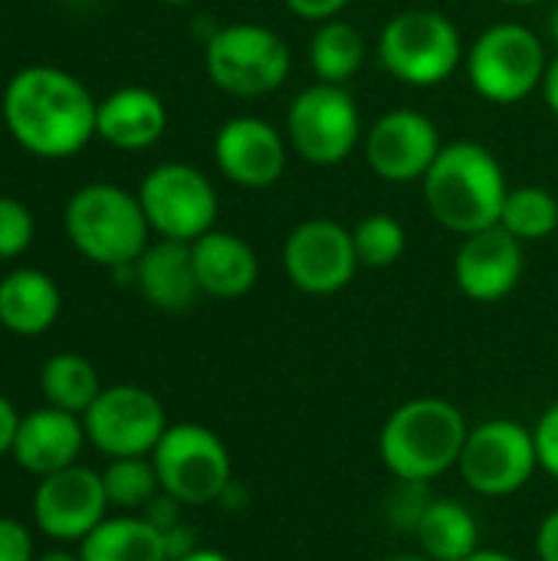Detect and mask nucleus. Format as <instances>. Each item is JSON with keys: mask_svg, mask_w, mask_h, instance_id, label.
Instances as JSON below:
<instances>
[{"mask_svg": "<svg viewBox=\"0 0 558 561\" xmlns=\"http://www.w3.org/2000/svg\"><path fill=\"white\" fill-rule=\"evenodd\" d=\"M39 391L49 408L82 417L92 408V401L102 394V381L89 358H82L76 352H59V355L46 358V365L39 371Z\"/></svg>", "mask_w": 558, "mask_h": 561, "instance_id": "a878e982", "label": "nucleus"}, {"mask_svg": "<svg viewBox=\"0 0 558 561\" xmlns=\"http://www.w3.org/2000/svg\"><path fill=\"white\" fill-rule=\"evenodd\" d=\"M194 273L204 296L214 299H240L257 286L260 260L253 247L230 230H207L191 243Z\"/></svg>", "mask_w": 558, "mask_h": 561, "instance_id": "6ab92c4d", "label": "nucleus"}, {"mask_svg": "<svg viewBox=\"0 0 558 561\" xmlns=\"http://www.w3.org/2000/svg\"><path fill=\"white\" fill-rule=\"evenodd\" d=\"M503 3H513V7H526V3H543V0H503Z\"/></svg>", "mask_w": 558, "mask_h": 561, "instance_id": "49530a36", "label": "nucleus"}, {"mask_svg": "<svg viewBox=\"0 0 558 561\" xmlns=\"http://www.w3.org/2000/svg\"><path fill=\"white\" fill-rule=\"evenodd\" d=\"M138 204L148 227L164 240L194 243L217 220V191L210 178L184 161H168L141 178Z\"/></svg>", "mask_w": 558, "mask_h": 561, "instance_id": "9d476101", "label": "nucleus"}, {"mask_svg": "<svg viewBox=\"0 0 558 561\" xmlns=\"http://www.w3.org/2000/svg\"><path fill=\"white\" fill-rule=\"evenodd\" d=\"M109 510L102 473L72 463L59 473L39 477L33 493V523L53 542H82Z\"/></svg>", "mask_w": 558, "mask_h": 561, "instance_id": "4468645a", "label": "nucleus"}, {"mask_svg": "<svg viewBox=\"0 0 558 561\" xmlns=\"http://www.w3.org/2000/svg\"><path fill=\"white\" fill-rule=\"evenodd\" d=\"M549 36H553V43L558 46V7L553 10V16H549Z\"/></svg>", "mask_w": 558, "mask_h": 561, "instance_id": "37998d69", "label": "nucleus"}, {"mask_svg": "<svg viewBox=\"0 0 558 561\" xmlns=\"http://www.w3.org/2000/svg\"><path fill=\"white\" fill-rule=\"evenodd\" d=\"M82 561H168L164 533H158L145 516L102 519L82 542Z\"/></svg>", "mask_w": 558, "mask_h": 561, "instance_id": "5701e85b", "label": "nucleus"}, {"mask_svg": "<svg viewBox=\"0 0 558 561\" xmlns=\"http://www.w3.org/2000/svg\"><path fill=\"white\" fill-rule=\"evenodd\" d=\"M102 483H105L109 506H118V510H145L161 493L151 457L109 460V467L102 470Z\"/></svg>", "mask_w": 558, "mask_h": 561, "instance_id": "cd10ccee", "label": "nucleus"}, {"mask_svg": "<svg viewBox=\"0 0 558 561\" xmlns=\"http://www.w3.org/2000/svg\"><path fill=\"white\" fill-rule=\"evenodd\" d=\"M33 243V214L13 197H0V260L23 256Z\"/></svg>", "mask_w": 558, "mask_h": 561, "instance_id": "c756f323", "label": "nucleus"}, {"mask_svg": "<svg viewBox=\"0 0 558 561\" xmlns=\"http://www.w3.org/2000/svg\"><path fill=\"white\" fill-rule=\"evenodd\" d=\"M33 539L26 533V526H20L16 519L0 516V561H33Z\"/></svg>", "mask_w": 558, "mask_h": 561, "instance_id": "473e14b6", "label": "nucleus"}, {"mask_svg": "<svg viewBox=\"0 0 558 561\" xmlns=\"http://www.w3.org/2000/svg\"><path fill=\"white\" fill-rule=\"evenodd\" d=\"M145 519L158 529V533H168L181 523V503L174 496H168L164 490L145 506Z\"/></svg>", "mask_w": 558, "mask_h": 561, "instance_id": "f704fd0d", "label": "nucleus"}, {"mask_svg": "<svg viewBox=\"0 0 558 561\" xmlns=\"http://www.w3.org/2000/svg\"><path fill=\"white\" fill-rule=\"evenodd\" d=\"M539 467L533 431L520 421H483L470 427L460 454V480L477 496H513L520 493Z\"/></svg>", "mask_w": 558, "mask_h": 561, "instance_id": "9b49d317", "label": "nucleus"}, {"mask_svg": "<svg viewBox=\"0 0 558 561\" xmlns=\"http://www.w3.org/2000/svg\"><path fill=\"white\" fill-rule=\"evenodd\" d=\"M441 148L437 125L414 108L385 112L365 135V161L372 174L391 184L424 181Z\"/></svg>", "mask_w": 558, "mask_h": 561, "instance_id": "2eb2a0df", "label": "nucleus"}, {"mask_svg": "<svg viewBox=\"0 0 558 561\" xmlns=\"http://www.w3.org/2000/svg\"><path fill=\"white\" fill-rule=\"evenodd\" d=\"M158 483L181 506L217 503L234 483V467L224 440L201 424H168L151 450Z\"/></svg>", "mask_w": 558, "mask_h": 561, "instance_id": "6e6552de", "label": "nucleus"}, {"mask_svg": "<svg viewBox=\"0 0 558 561\" xmlns=\"http://www.w3.org/2000/svg\"><path fill=\"white\" fill-rule=\"evenodd\" d=\"M385 561H431L428 556H395V559H385Z\"/></svg>", "mask_w": 558, "mask_h": 561, "instance_id": "c03bdc74", "label": "nucleus"}, {"mask_svg": "<svg viewBox=\"0 0 558 561\" xmlns=\"http://www.w3.org/2000/svg\"><path fill=\"white\" fill-rule=\"evenodd\" d=\"M181 561H230L224 552H214V549H194L191 556H184Z\"/></svg>", "mask_w": 558, "mask_h": 561, "instance_id": "a19ab883", "label": "nucleus"}, {"mask_svg": "<svg viewBox=\"0 0 558 561\" xmlns=\"http://www.w3.org/2000/svg\"><path fill=\"white\" fill-rule=\"evenodd\" d=\"M168 128V108L161 95L141 85L115 89L99 102L95 112V135L122 151L151 148Z\"/></svg>", "mask_w": 558, "mask_h": 561, "instance_id": "412c9836", "label": "nucleus"}, {"mask_svg": "<svg viewBox=\"0 0 558 561\" xmlns=\"http://www.w3.org/2000/svg\"><path fill=\"white\" fill-rule=\"evenodd\" d=\"M82 427L86 440L109 460L151 457L168 431V417L151 391L138 385H115L102 388V394L82 414Z\"/></svg>", "mask_w": 558, "mask_h": 561, "instance_id": "f8f14e48", "label": "nucleus"}, {"mask_svg": "<svg viewBox=\"0 0 558 561\" xmlns=\"http://www.w3.org/2000/svg\"><path fill=\"white\" fill-rule=\"evenodd\" d=\"M352 243H355L358 266L388 270L391 263L401 260L408 237L401 220H395L391 214H368L352 227Z\"/></svg>", "mask_w": 558, "mask_h": 561, "instance_id": "c85d7f7f", "label": "nucleus"}, {"mask_svg": "<svg viewBox=\"0 0 558 561\" xmlns=\"http://www.w3.org/2000/svg\"><path fill=\"white\" fill-rule=\"evenodd\" d=\"M510 194L497 154L477 141H451L424 174V204L431 217L460 237L497 227Z\"/></svg>", "mask_w": 558, "mask_h": 561, "instance_id": "f03ea898", "label": "nucleus"}, {"mask_svg": "<svg viewBox=\"0 0 558 561\" xmlns=\"http://www.w3.org/2000/svg\"><path fill=\"white\" fill-rule=\"evenodd\" d=\"M33 561H82V559H79V556H72V552H62V549H49V552L36 556Z\"/></svg>", "mask_w": 558, "mask_h": 561, "instance_id": "79ce46f5", "label": "nucleus"}, {"mask_svg": "<svg viewBox=\"0 0 558 561\" xmlns=\"http://www.w3.org/2000/svg\"><path fill=\"white\" fill-rule=\"evenodd\" d=\"M286 135L257 115H237L214 135V161L220 174L243 191L273 187L286 171Z\"/></svg>", "mask_w": 558, "mask_h": 561, "instance_id": "dca6fc26", "label": "nucleus"}, {"mask_svg": "<svg viewBox=\"0 0 558 561\" xmlns=\"http://www.w3.org/2000/svg\"><path fill=\"white\" fill-rule=\"evenodd\" d=\"M3 125L36 158H72L95 138L99 102L59 66H26L3 89Z\"/></svg>", "mask_w": 558, "mask_h": 561, "instance_id": "f257e3e1", "label": "nucleus"}, {"mask_svg": "<svg viewBox=\"0 0 558 561\" xmlns=\"http://www.w3.org/2000/svg\"><path fill=\"white\" fill-rule=\"evenodd\" d=\"M467 49L451 16L437 10H401L378 36L382 66L405 85L431 89L454 76Z\"/></svg>", "mask_w": 558, "mask_h": 561, "instance_id": "39448f33", "label": "nucleus"}, {"mask_svg": "<svg viewBox=\"0 0 558 561\" xmlns=\"http://www.w3.org/2000/svg\"><path fill=\"white\" fill-rule=\"evenodd\" d=\"M543 99H546V105L553 108V115H558V56L556 59H549V66H546V76H543Z\"/></svg>", "mask_w": 558, "mask_h": 561, "instance_id": "58836bf2", "label": "nucleus"}, {"mask_svg": "<svg viewBox=\"0 0 558 561\" xmlns=\"http://www.w3.org/2000/svg\"><path fill=\"white\" fill-rule=\"evenodd\" d=\"M362 138V112L345 85L316 82L303 89L286 112L289 148L316 168L342 164Z\"/></svg>", "mask_w": 558, "mask_h": 561, "instance_id": "1a4fd4ad", "label": "nucleus"}, {"mask_svg": "<svg viewBox=\"0 0 558 561\" xmlns=\"http://www.w3.org/2000/svg\"><path fill=\"white\" fill-rule=\"evenodd\" d=\"M62 296L43 270H13L0 279V325L10 335H43L59 319Z\"/></svg>", "mask_w": 558, "mask_h": 561, "instance_id": "4be33fe9", "label": "nucleus"}, {"mask_svg": "<svg viewBox=\"0 0 558 561\" xmlns=\"http://www.w3.org/2000/svg\"><path fill=\"white\" fill-rule=\"evenodd\" d=\"M500 227H506L516 240L533 243L546 240L558 227V201L553 191L526 184V187H510L500 214Z\"/></svg>", "mask_w": 558, "mask_h": 561, "instance_id": "bb28decb", "label": "nucleus"}, {"mask_svg": "<svg viewBox=\"0 0 558 561\" xmlns=\"http://www.w3.org/2000/svg\"><path fill=\"white\" fill-rule=\"evenodd\" d=\"M358 270L352 230L329 217L303 220L283 243V273L306 296L342 293Z\"/></svg>", "mask_w": 558, "mask_h": 561, "instance_id": "ddd939ff", "label": "nucleus"}, {"mask_svg": "<svg viewBox=\"0 0 558 561\" xmlns=\"http://www.w3.org/2000/svg\"><path fill=\"white\" fill-rule=\"evenodd\" d=\"M161 3H168V7H187V3H194V0H161Z\"/></svg>", "mask_w": 558, "mask_h": 561, "instance_id": "a18cd8bd", "label": "nucleus"}, {"mask_svg": "<svg viewBox=\"0 0 558 561\" xmlns=\"http://www.w3.org/2000/svg\"><path fill=\"white\" fill-rule=\"evenodd\" d=\"M536 556L539 561H558V510H553L536 529Z\"/></svg>", "mask_w": 558, "mask_h": 561, "instance_id": "c9c22d12", "label": "nucleus"}, {"mask_svg": "<svg viewBox=\"0 0 558 561\" xmlns=\"http://www.w3.org/2000/svg\"><path fill=\"white\" fill-rule=\"evenodd\" d=\"M467 417L444 398H414L401 404L382 427L378 454L401 483H431L460 463L467 444Z\"/></svg>", "mask_w": 558, "mask_h": 561, "instance_id": "7ed1b4c3", "label": "nucleus"}, {"mask_svg": "<svg viewBox=\"0 0 558 561\" xmlns=\"http://www.w3.org/2000/svg\"><path fill=\"white\" fill-rule=\"evenodd\" d=\"M533 440H536V457L539 467L558 480V401L553 408L543 411V417L533 427Z\"/></svg>", "mask_w": 558, "mask_h": 561, "instance_id": "2f4dec72", "label": "nucleus"}, {"mask_svg": "<svg viewBox=\"0 0 558 561\" xmlns=\"http://www.w3.org/2000/svg\"><path fill=\"white\" fill-rule=\"evenodd\" d=\"M16 427H20V414H16V408L0 394V457L10 454L13 437H16Z\"/></svg>", "mask_w": 558, "mask_h": 561, "instance_id": "4c0bfd02", "label": "nucleus"}, {"mask_svg": "<svg viewBox=\"0 0 558 561\" xmlns=\"http://www.w3.org/2000/svg\"><path fill=\"white\" fill-rule=\"evenodd\" d=\"M164 549H168V561H181L184 556H191L197 546H194V529L178 523L174 529L164 533Z\"/></svg>", "mask_w": 558, "mask_h": 561, "instance_id": "e433bc0d", "label": "nucleus"}, {"mask_svg": "<svg viewBox=\"0 0 558 561\" xmlns=\"http://www.w3.org/2000/svg\"><path fill=\"white\" fill-rule=\"evenodd\" d=\"M431 496H428V483H401L398 480V490L388 496V523L405 529V533H418V523L428 510Z\"/></svg>", "mask_w": 558, "mask_h": 561, "instance_id": "7c9ffc66", "label": "nucleus"}, {"mask_svg": "<svg viewBox=\"0 0 558 561\" xmlns=\"http://www.w3.org/2000/svg\"><path fill=\"white\" fill-rule=\"evenodd\" d=\"M132 276L141 289V296L164 312H184L197 302L201 283L191 260V243L181 240H158L151 243L132 266Z\"/></svg>", "mask_w": 558, "mask_h": 561, "instance_id": "aec40b11", "label": "nucleus"}, {"mask_svg": "<svg viewBox=\"0 0 558 561\" xmlns=\"http://www.w3.org/2000/svg\"><path fill=\"white\" fill-rule=\"evenodd\" d=\"M286 10L299 20H312V23H326L335 20L352 0H283Z\"/></svg>", "mask_w": 558, "mask_h": 561, "instance_id": "72a5a7b5", "label": "nucleus"}, {"mask_svg": "<svg viewBox=\"0 0 558 561\" xmlns=\"http://www.w3.org/2000/svg\"><path fill=\"white\" fill-rule=\"evenodd\" d=\"M414 536L421 556H428L431 561H464L480 549L477 519L457 500H431Z\"/></svg>", "mask_w": 558, "mask_h": 561, "instance_id": "b1692460", "label": "nucleus"}, {"mask_svg": "<svg viewBox=\"0 0 558 561\" xmlns=\"http://www.w3.org/2000/svg\"><path fill=\"white\" fill-rule=\"evenodd\" d=\"M464 561H520V559H513V556H506V552H497V549H477L470 559H464Z\"/></svg>", "mask_w": 558, "mask_h": 561, "instance_id": "ea45409f", "label": "nucleus"}, {"mask_svg": "<svg viewBox=\"0 0 558 561\" xmlns=\"http://www.w3.org/2000/svg\"><path fill=\"white\" fill-rule=\"evenodd\" d=\"M204 69L220 92L260 99L289 79L293 53L286 39L263 23H227L210 33L204 46Z\"/></svg>", "mask_w": 558, "mask_h": 561, "instance_id": "423d86ee", "label": "nucleus"}, {"mask_svg": "<svg viewBox=\"0 0 558 561\" xmlns=\"http://www.w3.org/2000/svg\"><path fill=\"white\" fill-rule=\"evenodd\" d=\"M86 444V427L79 414L59 411V408H36L20 417L10 457L16 467H23L33 477H49L79 460V450Z\"/></svg>", "mask_w": 558, "mask_h": 561, "instance_id": "a211bd4d", "label": "nucleus"}, {"mask_svg": "<svg viewBox=\"0 0 558 561\" xmlns=\"http://www.w3.org/2000/svg\"><path fill=\"white\" fill-rule=\"evenodd\" d=\"M69 243L99 266L128 270L148 250V217L138 204V194L122 191L118 184H86L79 187L62 214Z\"/></svg>", "mask_w": 558, "mask_h": 561, "instance_id": "20e7f679", "label": "nucleus"}, {"mask_svg": "<svg viewBox=\"0 0 558 561\" xmlns=\"http://www.w3.org/2000/svg\"><path fill=\"white\" fill-rule=\"evenodd\" d=\"M365 36L349 20H326L309 39V69L319 82L345 85L365 62Z\"/></svg>", "mask_w": 558, "mask_h": 561, "instance_id": "393cba45", "label": "nucleus"}, {"mask_svg": "<svg viewBox=\"0 0 558 561\" xmlns=\"http://www.w3.org/2000/svg\"><path fill=\"white\" fill-rule=\"evenodd\" d=\"M470 85L477 95L497 105H516L543 89L546 76V46L523 23H493L487 26L464 56Z\"/></svg>", "mask_w": 558, "mask_h": 561, "instance_id": "0eeeda50", "label": "nucleus"}, {"mask_svg": "<svg viewBox=\"0 0 558 561\" xmlns=\"http://www.w3.org/2000/svg\"><path fill=\"white\" fill-rule=\"evenodd\" d=\"M454 279L474 302L506 299L523 279V240L500 224L464 237L454 256Z\"/></svg>", "mask_w": 558, "mask_h": 561, "instance_id": "f3484780", "label": "nucleus"}]
</instances>
